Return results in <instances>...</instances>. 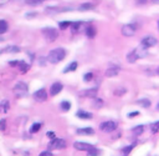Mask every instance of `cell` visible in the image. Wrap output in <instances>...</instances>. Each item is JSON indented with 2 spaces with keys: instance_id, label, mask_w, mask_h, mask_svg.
Returning <instances> with one entry per match:
<instances>
[{
  "instance_id": "cell-1",
  "label": "cell",
  "mask_w": 159,
  "mask_h": 156,
  "mask_svg": "<svg viewBox=\"0 0 159 156\" xmlns=\"http://www.w3.org/2000/svg\"><path fill=\"white\" fill-rule=\"evenodd\" d=\"M66 56V50L62 49V47H57V49H53L50 51L48 54V61L52 62V64H57L60 61H62Z\"/></svg>"
},
{
  "instance_id": "cell-2",
  "label": "cell",
  "mask_w": 159,
  "mask_h": 156,
  "mask_svg": "<svg viewBox=\"0 0 159 156\" xmlns=\"http://www.w3.org/2000/svg\"><path fill=\"white\" fill-rule=\"evenodd\" d=\"M42 34L48 42H52L58 37V31L55 27H45L42 29Z\"/></svg>"
},
{
  "instance_id": "cell-3",
  "label": "cell",
  "mask_w": 159,
  "mask_h": 156,
  "mask_svg": "<svg viewBox=\"0 0 159 156\" xmlns=\"http://www.w3.org/2000/svg\"><path fill=\"white\" fill-rule=\"evenodd\" d=\"M47 147H48V150H62V149L66 147V141L63 139H57L56 137V139L50 141Z\"/></svg>"
},
{
  "instance_id": "cell-4",
  "label": "cell",
  "mask_w": 159,
  "mask_h": 156,
  "mask_svg": "<svg viewBox=\"0 0 159 156\" xmlns=\"http://www.w3.org/2000/svg\"><path fill=\"white\" fill-rule=\"evenodd\" d=\"M14 92L17 97H21V96H25L27 94V85L22 81H19L15 86H14Z\"/></svg>"
},
{
  "instance_id": "cell-5",
  "label": "cell",
  "mask_w": 159,
  "mask_h": 156,
  "mask_svg": "<svg viewBox=\"0 0 159 156\" xmlns=\"http://www.w3.org/2000/svg\"><path fill=\"white\" fill-rule=\"evenodd\" d=\"M120 31H122V35L129 37V36H133V35L135 34V31H137V26H135L134 24H125V25L122 26Z\"/></svg>"
},
{
  "instance_id": "cell-6",
  "label": "cell",
  "mask_w": 159,
  "mask_h": 156,
  "mask_svg": "<svg viewBox=\"0 0 159 156\" xmlns=\"http://www.w3.org/2000/svg\"><path fill=\"white\" fill-rule=\"evenodd\" d=\"M117 122L116 121H104L99 125V129L104 132H113L117 129Z\"/></svg>"
},
{
  "instance_id": "cell-7",
  "label": "cell",
  "mask_w": 159,
  "mask_h": 156,
  "mask_svg": "<svg viewBox=\"0 0 159 156\" xmlns=\"http://www.w3.org/2000/svg\"><path fill=\"white\" fill-rule=\"evenodd\" d=\"M73 147L76 149V150H78V151H89L91 149H93L94 146L93 145H91V144H88V142H82V141H76L75 144H73Z\"/></svg>"
},
{
  "instance_id": "cell-8",
  "label": "cell",
  "mask_w": 159,
  "mask_h": 156,
  "mask_svg": "<svg viewBox=\"0 0 159 156\" xmlns=\"http://www.w3.org/2000/svg\"><path fill=\"white\" fill-rule=\"evenodd\" d=\"M155 44H157V39L153 37V36H145V37L142 39V46L145 47V49L152 47V46H154Z\"/></svg>"
},
{
  "instance_id": "cell-9",
  "label": "cell",
  "mask_w": 159,
  "mask_h": 156,
  "mask_svg": "<svg viewBox=\"0 0 159 156\" xmlns=\"http://www.w3.org/2000/svg\"><path fill=\"white\" fill-rule=\"evenodd\" d=\"M34 99H35L36 101H39V102L45 101V100L47 99V92H46V90H45V89H39L37 91H35Z\"/></svg>"
},
{
  "instance_id": "cell-10",
  "label": "cell",
  "mask_w": 159,
  "mask_h": 156,
  "mask_svg": "<svg viewBox=\"0 0 159 156\" xmlns=\"http://www.w3.org/2000/svg\"><path fill=\"white\" fill-rule=\"evenodd\" d=\"M62 89H63V86H62V84H61V82H55V84H52V85H51L50 94H51L52 96H56V95H58V94L62 91Z\"/></svg>"
},
{
  "instance_id": "cell-11",
  "label": "cell",
  "mask_w": 159,
  "mask_h": 156,
  "mask_svg": "<svg viewBox=\"0 0 159 156\" xmlns=\"http://www.w3.org/2000/svg\"><path fill=\"white\" fill-rule=\"evenodd\" d=\"M94 6H96V4L94 2H83V4H81L80 6H78V10L80 11H87V10H92V9H94Z\"/></svg>"
},
{
  "instance_id": "cell-12",
  "label": "cell",
  "mask_w": 159,
  "mask_h": 156,
  "mask_svg": "<svg viewBox=\"0 0 159 156\" xmlns=\"http://www.w3.org/2000/svg\"><path fill=\"white\" fill-rule=\"evenodd\" d=\"M118 72H119V67L113 66V67L107 69V71H106V76H107V77H113V76L118 75Z\"/></svg>"
},
{
  "instance_id": "cell-13",
  "label": "cell",
  "mask_w": 159,
  "mask_h": 156,
  "mask_svg": "<svg viewBox=\"0 0 159 156\" xmlns=\"http://www.w3.org/2000/svg\"><path fill=\"white\" fill-rule=\"evenodd\" d=\"M82 95L83 96H86V97H96V95H97V87H92V89H88V90H84L83 92H82Z\"/></svg>"
},
{
  "instance_id": "cell-14",
  "label": "cell",
  "mask_w": 159,
  "mask_h": 156,
  "mask_svg": "<svg viewBox=\"0 0 159 156\" xmlns=\"http://www.w3.org/2000/svg\"><path fill=\"white\" fill-rule=\"evenodd\" d=\"M77 134L78 135H87V136H89V135H93L94 131H93L92 127H82V129L77 130Z\"/></svg>"
},
{
  "instance_id": "cell-15",
  "label": "cell",
  "mask_w": 159,
  "mask_h": 156,
  "mask_svg": "<svg viewBox=\"0 0 159 156\" xmlns=\"http://www.w3.org/2000/svg\"><path fill=\"white\" fill-rule=\"evenodd\" d=\"M84 32H86V35H87L88 39H93L94 35H96V29H94L92 25H88V26L84 29Z\"/></svg>"
},
{
  "instance_id": "cell-16",
  "label": "cell",
  "mask_w": 159,
  "mask_h": 156,
  "mask_svg": "<svg viewBox=\"0 0 159 156\" xmlns=\"http://www.w3.org/2000/svg\"><path fill=\"white\" fill-rule=\"evenodd\" d=\"M20 51V47L19 46H15V45H10V46H6L4 49L0 50V54L1 52H19Z\"/></svg>"
},
{
  "instance_id": "cell-17",
  "label": "cell",
  "mask_w": 159,
  "mask_h": 156,
  "mask_svg": "<svg viewBox=\"0 0 159 156\" xmlns=\"http://www.w3.org/2000/svg\"><path fill=\"white\" fill-rule=\"evenodd\" d=\"M138 59H139V56H138V54H137L135 50H132V51L127 55V60H128V62H135Z\"/></svg>"
},
{
  "instance_id": "cell-18",
  "label": "cell",
  "mask_w": 159,
  "mask_h": 156,
  "mask_svg": "<svg viewBox=\"0 0 159 156\" xmlns=\"http://www.w3.org/2000/svg\"><path fill=\"white\" fill-rule=\"evenodd\" d=\"M19 69H20L21 74H25V72H27V71H29L30 65H29L27 62H25V61H21V60H20V62H19Z\"/></svg>"
},
{
  "instance_id": "cell-19",
  "label": "cell",
  "mask_w": 159,
  "mask_h": 156,
  "mask_svg": "<svg viewBox=\"0 0 159 156\" xmlns=\"http://www.w3.org/2000/svg\"><path fill=\"white\" fill-rule=\"evenodd\" d=\"M77 117L80 119H92V114L91 112H87V111H83V110H80L77 111Z\"/></svg>"
},
{
  "instance_id": "cell-20",
  "label": "cell",
  "mask_w": 159,
  "mask_h": 156,
  "mask_svg": "<svg viewBox=\"0 0 159 156\" xmlns=\"http://www.w3.org/2000/svg\"><path fill=\"white\" fill-rule=\"evenodd\" d=\"M132 131H133V134H134L135 136H140V135L144 132V125H138V126H134V127L132 129Z\"/></svg>"
},
{
  "instance_id": "cell-21",
  "label": "cell",
  "mask_w": 159,
  "mask_h": 156,
  "mask_svg": "<svg viewBox=\"0 0 159 156\" xmlns=\"http://www.w3.org/2000/svg\"><path fill=\"white\" fill-rule=\"evenodd\" d=\"M134 146H135V142H133V144H130V145H128V146L123 147V149H122V152H123V155H124V156H128V155L130 154V151L134 149Z\"/></svg>"
},
{
  "instance_id": "cell-22",
  "label": "cell",
  "mask_w": 159,
  "mask_h": 156,
  "mask_svg": "<svg viewBox=\"0 0 159 156\" xmlns=\"http://www.w3.org/2000/svg\"><path fill=\"white\" fill-rule=\"evenodd\" d=\"M101 154H102V151L97 147H93L89 151H87V156H101Z\"/></svg>"
},
{
  "instance_id": "cell-23",
  "label": "cell",
  "mask_w": 159,
  "mask_h": 156,
  "mask_svg": "<svg viewBox=\"0 0 159 156\" xmlns=\"http://www.w3.org/2000/svg\"><path fill=\"white\" fill-rule=\"evenodd\" d=\"M77 69V62L76 61H72L66 69H63V72H71V71H75Z\"/></svg>"
},
{
  "instance_id": "cell-24",
  "label": "cell",
  "mask_w": 159,
  "mask_h": 156,
  "mask_svg": "<svg viewBox=\"0 0 159 156\" xmlns=\"http://www.w3.org/2000/svg\"><path fill=\"white\" fill-rule=\"evenodd\" d=\"M137 104L140 105L142 107H145V109H148V107L150 106V101H149L148 99H140V100L137 101Z\"/></svg>"
},
{
  "instance_id": "cell-25",
  "label": "cell",
  "mask_w": 159,
  "mask_h": 156,
  "mask_svg": "<svg viewBox=\"0 0 159 156\" xmlns=\"http://www.w3.org/2000/svg\"><path fill=\"white\" fill-rule=\"evenodd\" d=\"M60 107H61L62 111H68V110L71 109V104H70L68 101H62V102L60 104Z\"/></svg>"
},
{
  "instance_id": "cell-26",
  "label": "cell",
  "mask_w": 159,
  "mask_h": 156,
  "mask_svg": "<svg viewBox=\"0 0 159 156\" xmlns=\"http://www.w3.org/2000/svg\"><path fill=\"white\" fill-rule=\"evenodd\" d=\"M40 129H41V122H35V124L31 126L30 132H31V134H35V132H37Z\"/></svg>"
},
{
  "instance_id": "cell-27",
  "label": "cell",
  "mask_w": 159,
  "mask_h": 156,
  "mask_svg": "<svg viewBox=\"0 0 159 156\" xmlns=\"http://www.w3.org/2000/svg\"><path fill=\"white\" fill-rule=\"evenodd\" d=\"M150 131H152V134H157L159 131V121H155L150 125Z\"/></svg>"
},
{
  "instance_id": "cell-28",
  "label": "cell",
  "mask_w": 159,
  "mask_h": 156,
  "mask_svg": "<svg viewBox=\"0 0 159 156\" xmlns=\"http://www.w3.org/2000/svg\"><path fill=\"white\" fill-rule=\"evenodd\" d=\"M7 30V22L5 20H0V34H4Z\"/></svg>"
},
{
  "instance_id": "cell-29",
  "label": "cell",
  "mask_w": 159,
  "mask_h": 156,
  "mask_svg": "<svg viewBox=\"0 0 159 156\" xmlns=\"http://www.w3.org/2000/svg\"><path fill=\"white\" fill-rule=\"evenodd\" d=\"M93 106L96 107V109H99V107H102L103 106V101L101 100V99H93Z\"/></svg>"
},
{
  "instance_id": "cell-30",
  "label": "cell",
  "mask_w": 159,
  "mask_h": 156,
  "mask_svg": "<svg viewBox=\"0 0 159 156\" xmlns=\"http://www.w3.org/2000/svg\"><path fill=\"white\" fill-rule=\"evenodd\" d=\"M70 25H71V22H70V21H61L58 26H60V29H61V30H63V29H67Z\"/></svg>"
},
{
  "instance_id": "cell-31",
  "label": "cell",
  "mask_w": 159,
  "mask_h": 156,
  "mask_svg": "<svg viewBox=\"0 0 159 156\" xmlns=\"http://www.w3.org/2000/svg\"><path fill=\"white\" fill-rule=\"evenodd\" d=\"M71 26H72V29H73L75 31H78V30H80V27L82 26V22H80V21H76V22L71 24Z\"/></svg>"
},
{
  "instance_id": "cell-32",
  "label": "cell",
  "mask_w": 159,
  "mask_h": 156,
  "mask_svg": "<svg viewBox=\"0 0 159 156\" xmlns=\"http://www.w3.org/2000/svg\"><path fill=\"white\" fill-rule=\"evenodd\" d=\"M0 107L2 109V111H4V112H6V111L9 110V101H6V100H5V101H2V102H1V105H0Z\"/></svg>"
},
{
  "instance_id": "cell-33",
  "label": "cell",
  "mask_w": 159,
  "mask_h": 156,
  "mask_svg": "<svg viewBox=\"0 0 159 156\" xmlns=\"http://www.w3.org/2000/svg\"><path fill=\"white\" fill-rule=\"evenodd\" d=\"M26 2L31 6H35V5H40L42 2V0H26Z\"/></svg>"
},
{
  "instance_id": "cell-34",
  "label": "cell",
  "mask_w": 159,
  "mask_h": 156,
  "mask_svg": "<svg viewBox=\"0 0 159 156\" xmlns=\"http://www.w3.org/2000/svg\"><path fill=\"white\" fill-rule=\"evenodd\" d=\"M93 79V74L92 72H87V74H84V76H83V80L84 81H91Z\"/></svg>"
},
{
  "instance_id": "cell-35",
  "label": "cell",
  "mask_w": 159,
  "mask_h": 156,
  "mask_svg": "<svg viewBox=\"0 0 159 156\" xmlns=\"http://www.w3.org/2000/svg\"><path fill=\"white\" fill-rule=\"evenodd\" d=\"M5 127H6V120H5V119H2V120H0V130H1V131H4V130H5Z\"/></svg>"
},
{
  "instance_id": "cell-36",
  "label": "cell",
  "mask_w": 159,
  "mask_h": 156,
  "mask_svg": "<svg viewBox=\"0 0 159 156\" xmlns=\"http://www.w3.org/2000/svg\"><path fill=\"white\" fill-rule=\"evenodd\" d=\"M125 91H127L125 89H119V90H116V91H114V94H116V95H118V96H120V95L125 94Z\"/></svg>"
},
{
  "instance_id": "cell-37",
  "label": "cell",
  "mask_w": 159,
  "mask_h": 156,
  "mask_svg": "<svg viewBox=\"0 0 159 156\" xmlns=\"http://www.w3.org/2000/svg\"><path fill=\"white\" fill-rule=\"evenodd\" d=\"M39 156H53V154L51 151H42V152H40Z\"/></svg>"
},
{
  "instance_id": "cell-38",
  "label": "cell",
  "mask_w": 159,
  "mask_h": 156,
  "mask_svg": "<svg viewBox=\"0 0 159 156\" xmlns=\"http://www.w3.org/2000/svg\"><path fill=\"white\" fill-rule=\"evenodd\" d=\"M47 137L51 139V140H53V139H56V134H55L53 131H48V132H47Z\"/></svg>"
},
{
  "instance_id": "cell-39",
  "label": "cell",
  "mask_w": 159,
  "mask_h": 156,
  "mask_svg": "<svg viewBox=\"0 0 159 156\" xmlns=\"http://www.w3.org/2000/svg\"><path fill=\"white\" fill-rule=\"evenodd\" d=\"M19 62H20V60H11L9 64H10V66H19Z\"/></svg>"
},
{
  "instance_id": "cell-40",
  "label": "cell",
  "mask_w": 159,
  "mask_h": 156,
  "mask_svg": "<svg viewBox=\"0 0 159 156\" xmlns=\"http://www.w3.org/2000/svg\"><path fill=\"white\" fill-rule=\"evenodd\" d=\"M138 115H139L138 111H133V112H129L128 114V117H134V116H138Z\"/></svg>"
},
{
  "instance_id": "cell-41",
  "label": "cell",
  "mask_w": 159,
  "mask_h": 156,
  "mask_svg": "<svg viewBox=\"0 0 159 156\" xmlns=\"http://www.w3.org/2000/svg\"><path fill=\"white\" fill-rule=\"evenodd\" d=\"M147 2V0H137V4L138 5H143V4H145Z\"/></svg>"
},
{
  "instance_id": "cell-42",
  "label": "cell",
  "mask_w": 159,
  "mask_h": 156,
  "mask_svg": "<svg viewBox=\"0 0 159 156\" xmlns=\"http://www.w3.org/2000/svg\"><path fill=\"white\" fill-rule=\"evenodd\" d=\"M26 16H27V17H31V16H36V12H31V14H27Z\"/></svg>"
},
{
  "instance_id": "cell-43",
  "label": "cell",
  "mask_w": 159,
  "mask_h": 156,
  "mask_svg": "<svg viewBox=\"0 0 159 156\" xmlns=\"http://www.w3.org/2000/svg\"><path fill=\"white\" fill-rule=\"evenodd\" d=\"M153 1H154V2H159V0H153Z\"/></svg>"
},
{
  "instance_id": "cell-44",
  "label": "cell",
  "mask_w": 159,
  "mask_h": 156,
  "mask_svg": "<svg viewBox=\"0 0 159 156\" xmlns=\"http://www.w3.org/2000/svg\"><path fill=\"white\" fill-rule=\"evenodd\" d=\"M157 109H158V111H159V104H158V106H157Z\"/></svg>"
},
{
  "instance_id": "cell-45",
  "label": "cell",
  "mask_w": 159,
  "mask_h": 156,
  "mask_svg": "<svg viewBox=\"0 0 159 156\" xmlns=\"http://www.w3.org/2000/svg\"><path fill=\"white\" fill-rule=\"evenodd\" d=\"M158 29H159V20H158Z\"/></svg>"
}]
</instances>
